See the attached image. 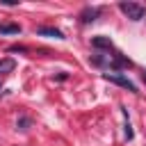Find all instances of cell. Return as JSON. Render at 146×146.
Wrapping results in <instances>:
<instances>
[{
  "mask_svg": "<svg viewBox=\"0 0 146 146\" xmlns=\"http://www.w3.org/2000/svg\"><path fill=\"white\" fill-rule=\"evenodd\" d=\"M119 9L130 18V21H141L146 16V7L139 2H119Z\"/></svg>",
  "mask_w": 146,
  "mask_h": 146,
  "instance_id": "obj_1",
  "label": "cell"
},
{
  "mask_svg": "<svg viewBox=\"0 0 146 146\" xmlns=\"http://www.w3.org/2000/svg\"><path fill=\"white\" fill-rule=\"evenodd\" d=\"M103 78H105L107 82H114V84H119V87H123V89H128V91L137 94L135 82H132V80H128V78H125V75H121V73H103Z\"/></svg>",
  "mask_w": 146,
  "mask_h": 146,
  "instance_id": "obj_2",
  "label": "cell"
},
{
  "mask_svg": "<svg viewBox=\"0 0 146 146\" xmlns=\"http://www.w3.org/2000/svg\"><path fill=\"white\" fill-rule=\"evenodd\" d=\"M98 14H100V7H84L80 11V21L82 23H91V21H96Z\"/></svg>",
  "mask_w": 146,
  "mask_h": 146,
  "instance_id": "obj_3",
  "label": "cell"
},
{
  "mask_svg": "<svg viewBox=\"0 0 146 146\" xmlns=\"http://www.w3.org/2000/svg\"><path fill=\"white\" fill-rule=\"evenodd\" d=\"M36 34L39 36H50V39H64V34H62V30H57V27H36Z\"/></svg>",
  "mask_w": 146,
  "mask_h": 146,
  "instance_id": "obj_4",
  "label": "cell"
},
{
  "mask_svg": "<svg viewBox=\"0 0 146 146\" xmlns=\"http://www.w3.org/2000/svg\"><path fill=\"white\" fill-rule=\"evenodd\" d=\"M91 46L94 48H98V50H112V41H110V36H94L91 39Z\"/></svg>",
  "mask_w": 146,
  "mask_h": 146,
  "instance_id": "obj_5",
  "label": "cell"
},
{
  "mask_svg": "<svg viewBox=\"0 0 146 146\" xmlns=\"http://www.w3.org/2000/svg\"><path fill=\"white\" fill-rule=\"evenodd\" d=\"M21 25L18 23H0V34H18Z\"/></svg>",
  "mask_w": 146,
  "mask_h": 146,
  "instance_id": "obj_6",
  "label": "cell"
},
{
  "mask_svg": "<svg viewBox=\"0 0 146 146\" xmlns=\"http://www.w3.org/2000/svg\"><path fill=\"white\" fill-rule=\"evenodd\" d=\"M11 68H14V62H11V59H0V73L11 71Z\"/></svg>",
  "mask_w": 146,
  "mask_h": 146,
  "instance_id": "obj_7",
  "label": "cell"
},
{
  "mask_svg": "<svg viewBox=\"0 0 146 146\" xmlns=\"http://www.w3.org/2000/svg\"><path fill=\"white\" fill-rule=\"evenodd\" d=\"M27 125H30V119L27 116H21L18 123H16V128H21V130H27Z\"/></svg>",
  "mask_w": 146,
  "mask_h": 146,
  "instance_id": "obj_8",
  "label": "cell"
},
{
  "mask_svg": "<svg viewBox=\"0 0 146 146\" xmlns=\"http://www.w3.org/2000/svg\"><path fill=\"white\" fill-rule=\"evenodd\" d=\"M132 137H135V132H132L130 123H125V139H132Z\"/></svg>",
  "mask_w": 146,
  "mask_h": 146,
  "instance_id": "obj_9",
  "label": "cell"
},
{
  "mask_svg": "<svg viewBox=\"0 0 146 146\" xmlns=\"http://www.w3.org/2000/svg\"><path fill=\"white\" fill-rule=\"evenodd\" d=\"M2 5H7V7H11V5H16V0H0Z\"/></svg>",
  "mask_w": 146,
  "mask_h": 146,
  "instance_id": "obj_10",
  "label": "cell"
},
{
  "mask_svg": "<svg viewBox=\"0 0 146 146\" xmlns=\"http://www.w3.org/2000/svg\"><path fill=\"white\" fill-rule=\"evenodd\" d=\"M141 78H144V82H146V71H144V73H141Z\"/></svg>",
  "mask_w": 146,
  "mask_h": 146,
  "instance_id": "obj_11",
  "label": "cell"
}]
</instances>
